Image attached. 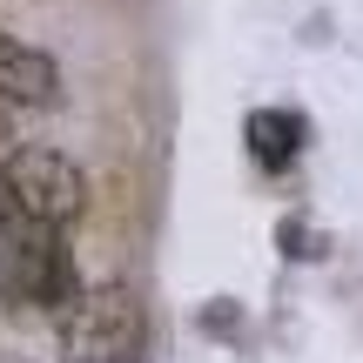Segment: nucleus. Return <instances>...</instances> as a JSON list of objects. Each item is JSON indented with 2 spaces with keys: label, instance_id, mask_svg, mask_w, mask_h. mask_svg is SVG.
<instances>
[{
  "label": "nucleus",
  "instance_id": "obj_1",
  "mask_svg": "<svg viewBox=\"0 0 363 363\" xmlns=\"http://www.w3.org/2000/svg\"><path fill=\"white\" fill-rule=\"evenodd\" d=\"M0 182H7V202L21 208V222L54 229V235L88 208V175H81L61 148H13V155L0 162Z\"/></svg>",
  "mask_w": 363,
  "mask_h": 363
},
{
  "label": "nucleus",
  "instance_id": "obj_2",
  "mask_svg": "<svg viewBox=\"0 0 363 363\" xmlns=\"http://www.w3.org/2000/svg\"><path fill=\"white\" fill-rule=\"evenodd\" d=\"M61 343H67L74 363L142 357V303L128 289H81L61 310Z\"/></svg>",
  "mask_w": 363,
  "mask_h": 363
},
{
  "label": "nucleus",
  "instance_id": "obj_3",
  "mask_svg": "<svg viewBox=\"0 0 363 363\" xmlns=\"http://www.w3.org/2000/svg\"><path fill=\"white\" fill-rule=\"evenodd\" d=\"M0 101H7V108H48V101H61V67H54L40 48L0 34Z\"/></svg>",
  "mask_w": 363,
  "mask_h": 363
},
{
  "label": "nucleus",
  "instance_id": "obj_4",
  "mask_svg": "<svg viewBox=\"0 0 363 363\" xmlns=\"http://www.w3.org/2000/svg\"><path fill=\"white\" fill-rule=\"evenodd\" d=\"M296 148H303V115H289V108H256L249 115V155L262 169H289Z\"/></svg>",
  "mask_w": 363,
  "mask_h": 363
},
{
  "label": "nucleus",
  "instance_id": "obj_5",
  "mask_svg": "<svg viewBox=\"0 0 363 363\" xmlns=\"http://www.w3.org/2000/svg\"><path fill=\"white\" fill-rule=\"evenodd\" d=\"M115 363H148V357H115Z\"/></svg>",
  "mask_w": 363,
  "mask_h": 363
}]
</instances>
